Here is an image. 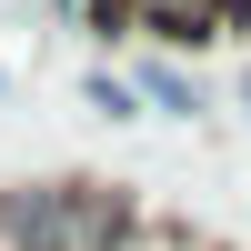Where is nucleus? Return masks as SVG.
I'll return each instance as SVG.
<instances>
[{"label":"nucleus","mask_w":251,"mask_h":251,"mask_svg":"<svg viewBox=\"0 0 251 251\" xmlns=\"http://www.w3.org/2000/svg\"><path fill=\"white\" fill-rule=\"evenodd\" d=\"M141 201L121 181L50 171V181H0V251H131Z\"/></svg>","instance_id":"nucleus-1"},{"label":"nucleus","mask_w":251,"mask_h":251,"mask_svg":"<svg viewBox=\"0 0 251 251\" xmlns=\"http://www.w3.org/2000/svg\"><path fill=\"white\" fill-rule=\"evenodd\" d=\"M131 10V40H171V50H201V40L241 30L251 0H121Z\"/></svg>","instance_id":"nucleus-2"},{"label":"nucleus","mask_w":251,"mask_h":251,"mask_svg":"<svg viewBox=\"0 0 251 251\" xmlns=\"http://www.w3.org/2000/svg\"><path fill=\"white\" fill-rule=\"evenodd\" d=\"M131 91H141V111H161V121H201V80L181 71V60H161V50H141Z\"/></svg>","instance_id":"nucleus-3"},{"label":"nucleus","mask_w":251,"mask_h":251,"mask_svg":"<svg viewBox=\"0 0 251 251\" xmlns=\"http://www.w3.org/2000/svg\"><path fill=\"white\" fill-rule=\"evenodd\" d=\"M80 91H91V111H100V121H141V91H131L121 71H91Z\"/></svg>","instance_id":"nucleus-4"},{"label":"nucleus","mask_w":251,"mask_h":251,"mask_svg":"<svg viewBox=\"0 0 251 251\" xmlns=\"http://www.w3.org/2000/svg\"><path fill=\"white\" fill-rule=\"evenodd\" d=\"M241 111H251V71H241Z\"/></svg>","instance_id":"nucleus-5"}]
</instances>
